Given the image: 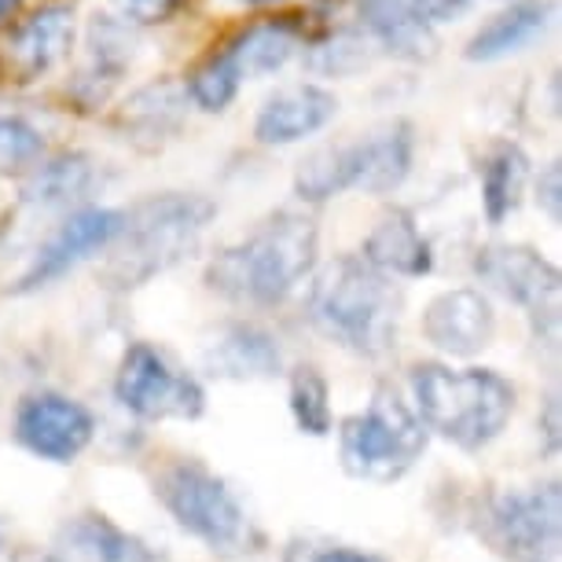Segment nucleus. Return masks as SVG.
Instances as JSON below:
<instances>
[{
	"mask_svg": "<svg viewBox=\"0 0 562 562\" xmlns=\"http://www.w3.org/2000/svg\"><path fill=\"white\" fill-rule=\"evenodd\" d=\"M321 232L299 210H280L206 265V288L236 305H276L313 272Z\"/></svg>",
	"mask_w": 562,
	"mask_h": 562,
	"instance_id": "nucleus-1",
	"label": "nucleus"
},
{
	"mask_svg": "<svg viewBox=\"0 0 562 562\" xmlns=\"http://www.w3.org/2000/svg\"><path fill=\"white\" fill-rule=\"evenodd\" d=\"M214 217L217 206L206 195L166 192L136 203L122 221L119 239L108 247L111 258L100 269L103 288L136 291L184 258H192Z\"/></svg>",
	"mask_w": 562,
	"mask_h": 562,
	"instance_id": "nucleus-2",
	"label": "nucleus"
},
{
	"mask_svg": "<svg viewBox=\"0 0 562 562\" xmlns=\"http://www.w3.org/2000/svg\"><path fill=\"white\" fill-rule=\"evenodd\" d=\"M416 416L427 434H441L463 452H479L507 430L515 416V386L493 368H412Z\"/></svg>",
	"mask_w": 562,
	"mask_h": 562,
	"instance_id": "nucleus-3",
	"label": "nucleus"
},
{
	"mask_svg": "<svg viewBox=\"0 0 562 562\" xmlns=\"http://www.w3.org/2000/svg\"><path fill=\"white\" fill-rule=\"evenodd\" d=\"M310 316L349 353L383 357L397 335V294L360 254H342L316 276Z\"/></svg>",
	"mask_w": 562,
	"mask_h": 562,
	"instance_id": "nucleus-4",
	"label": "nucleus"
},
{
	"mask_svg": "<svg viewBox=\"0 0 562 562\" xmlns=\"http://www.w3.org/2000/svg\"><path fill=\"white\" fill-rule=\"evenodd\" d=\"M412 158H416V130L412 122L397 119L353 144L313 151L294 173V192L305 203H327L342 192L390 195L408 180Z\"/></svg>",
	"mask_w": 562,
	"mask_h": 562,
	"instance_id": "nucleus-5",
	"label": "nucleus"
},
{
	"mask_svg": "<svg viewBox=\"0 0 562 562\" xmlns=\"http://www.w3.org/2000/svg\"><path fill=\"white\" fill-rule=\"evenodd\" d=\"M155 496L169 512V518L214 555L239 559L254 555L265 544L261 529L254 526L239 496L206 463L173 460L162 467V474L155 479Z\"/></svg>",
	"mask_w": 562,
	"mask_h": 562,
	"instance_id": "nucleus-6",
	"label": "nucleus"
},
{
	"mask_svg": "<svg viewBox=\"0 0 562 562\" xmlns=\"http://www.w3.org/2000/svg\"><path fill=\"white\" fill-rule=\"evenodd\" d=\"M427 449V427L394 386H379L364 412L346 416L338 427L342 471L357 482H397Z\"/></svg>",
	"mask_w": 562,
	"mask_h": 562,
	"instance_id": "nucleus-7",
	"label": "nucleus"
},
{
	"mask_svg": "<svg viewBox=\"0 0 562 562\" xmlns=\"http://www.w3.org/2000/svg\"><path fill=\"white\" fill-rule=\"evenodd\" d=\"M114 397L136 419H199L206 394L188 371L169 364L162 349L151 342H130L114 371Z\"/></svg>",
	"mask_w": 562,
	"mask_h": 562,
	"instance_id": "nucleus-8",
	"label": "nucleus"
},
{
	"mask_svg": "<svg viewBox=\"0 0 562 562\" xmlns=\"http://www.w3.org/2000/svg\"><path fill=\"white\" fill-rule=\"evenodd\" d=\"M485 529L512 562H551L562 537L559 482L493 496L485 512Z\"/></svg>",
	"mask_w": 562,
	"mask_h": 562,
	"instance_id": "nucleus-9",
	"label": "nucleus"
},
{
	"mask_svg": "<svg viewBox=\"0 0 562 562\" xmlns=\"http://www.w3.org/2000/svg\"><path fill=\"white\" fill-rule=\"evenodd\" d=\"M474 269L493 291H501L507 302L522 305L533 321L537 335H544V327L555 335L559 327V283L562 276L544 254L533 247H512V243H493L482 247L474 258Z\"/></svg>",
	"mask_w": 562,
	"mask_h": 562,
	"instance_id": "nucleus-10",
	"label": "nucleus"
},
{
	"mask_svg": "<svg viewBox=\"0 0 562 562\" xmlns=\"http://www.w3.org/2000/svg\"><path fill=\"white\" fill-rule=\"evenodd\" d=\"M92 434H97V419L74 397L41 390V394L19 401L15 441L37 460L74 463L92 445Z\"/></svg>",
	"mask_w": 562,
	"mask_h": 562,
	"instance_id": "nucleus-11",
	"label": "nucleus"
},
{
	"mask_svg": "<svg viewBox=\"0 0 562 562\" xmlns=\"http://www.w3.org/2000/svg\"><path fill=\"white\" fill-rule=\"evenodd\" d=\"M122 221H125L122 210H100V206L70 214L59 225V232H52V239L37 250V258L30 261L23 280L15 283V294L48 288V283H56L59 276H67L74 265H81L89 254L108 250L111 243L119 239Z\"/></svg>",
	"mask_w": 562,
	"mask_h": 562,
	"instance_id": "nucleus-12",
	"label": "nucleus"
},
{
	"mask_svg": "<svg viewBox=\"0 0 562 562\" xmlns=\"http://www.w3.org/2000/svg\"><path fill=\"white\" fill-rule=\"evenodd\" d=\"M423 338L445 357H479L496 335V313L482 291H441L423 310Z\"/></svg>",
	"mask_w": 562,
	"mask_h": 562,
	"instance_id": "nucleus-13",
	"label": "nucleus"
},
{
	"mask_svg": "<svg viewBox=\"0 0 562 562\" xmlns=\"http://www.w3.org/2000/svg\"><path fill=\"white\" fill-rule=\"evenodd\" d=\"M338 114V97L324 85H288L261 103L254 119V140L265 147H288L321 133Z\"/></svg>",
	"mask_w": 562,
	"mask_h": 562,
	"instance_id": "nucleus-14",
	"label": "nucleus"
},
{
	"mask_svg": "<svg viewBox=\"0 0 562 562\" xmlns=\"http://www.w3.org/2000/svg\"><path fill=\"white\" fill-rule=\"evenodd\" d=\"M188 114V92L173 78H158L136 89L130 100L114 111V130L140 151H158L180 133Z\"/></svg>",
	"mask_w": 562,
	"mask_h": 562,
	"instance_id": "nucleus-15",
	"label": "nucleus"
},
{
	"mask_svg": "<svg viewBox=\"0 0 562 562\" xmlns=\"http://www.w3.org/2000/svg\"><path fill=\"white\" fill-rule=\"evenodd\" d=\"M59 562H162L155 548L130 529H122L114 518L100 512H81L67 518L56 533Z\"/></svg>",
	"mask_w": 562,
	"mask_h": 562,
	"instance_id": "nucleus-16",
	"label": "nucleus"
},
{
	"mask_svg": "<svg viewBox=\"0 0 562 562\" xmlns=\"http://www.w3.org/2000/svg\"><path fill=\"white\" fill-rule=\"evenodd\" d=\"M74 48V12L63 4H48L23 19L12 37H8V74H15V81H34L45 70L56 67L59 59H67Z\"/></svg>",
	"mask_w": 562,
	"mask_h": 562,
	"instance_id": "nucleus-17",
	"label": "nucleus"
},
{
	"mask_svg": "<svg viewBox=\"0 0 562 562\" xmlns=\"http://www.w3.org/2000/svg\"><path fill=\"white\" fill-rule=\"evenodd\" d=\"M206 368L210 375L228 379V383H261L276 379L283 368V353L269 331L254 324H228L221 335L206 346Z\"/></svg>",
	"mask_w": 562,
	"mask_h": 562,
	"instance_id": "nucleus-18",
	"label": "nucleus"
},
{
	"mask_svg": "<svg viewBox=\"0 0 562 562\" xmlns=\"http://www.w3.org/2000/svg\"><path fill=\"white\" fill-rule=\"evenodd\" d=\"M85 48H89V67L78 74V97L85 103H100L111 85H119L122 74L130 70L136 37L125 19L97 12L85 30Z\"/></svg>",
	"mask_w": 562,
	"mask_h": 562,
	"instance_id": "nucleus-19",
	"label": "nucleus"
},
{
	"mask_svg": "<svg viewBox=\"0 0 562 562\" xmlns=\"http://www.w3.org/2000/svg\"><path fill=\"white\" fill-rule=\"evenodd\" d=\"M360 258H364L371 269L383 276H405V280H419L434 269V250L430 243L423 239V232L416 228V221L405 210H394L371 228V236L360 247Z\"/></svg>",
	"mask_w": 562,
	"mask_h": 562,
	"instance_id": "nucleus-20",
	"label": "nucleus"
},
{
	"mask_svg": "<svg viewBox=\"0 0 562 562\" xmlns=\"http://www.w3.org/2000/svg\"><path fill=\"white\" fill-rule=\"evenodd\" d=\"M551 23V4L548 0H515L512 8H504L501 15H493L479 34L467 41L463 56L471 63H496L504 56H515L526 45L544 34Z\"/></svg>",
	"mask_w": 562,
	"mask_h": 562,
	"instance_id": "nucleus-21",
	"label": "nucleus"
},
{
	"mask_svg": "<svg viewBox=\"0 0 562 562\" xmlns=\"http://www.w3.org/2000/svg\"><path fill=\"white\" fill-rule=\"evenodd\" d=\"M360 15H364V26L371 30V37L397 59L423 63L438 48L434 30L408 12L405 0H360Z\"/></svg>",
	"mask_w": 562,
	"mask_h": 562,
	"instance_id": "nucleus-22",
	"label": "nucleus"
},
{
	"mask_svg": "<svg viewBox=\"0 0 562 562\" xmlns=\"http://www.w3.org/2000/svg\"><path fill=\"white\" fill-rule=\"evenodd\" d=\"M92 184H97L92 158L81 151H63L56 158H48L45 166H37V173L23 184V199L30 206L63 210L89 195Z\"/></svg>",
	"mask_w": 562,
	"mask_h": 562,
	"instance_id": "nucleus-23",
	"label": "nucleus"
},
{
	"mask_svg": "<svg viewBox=\"0 0 562 562\" xmlns=\"http://www.w3.org/2000/svg\"><path fill=\"white\" fill-rule=\"evenodd\" d=\"M529 158L518 144H496L482 166V206L490 225H504L522 203Z\"/></svg>",
	"mask_w": 562,
	"mask_h": 562,
	"instance_id": "nucleus-24",
	"label": "nucleus"
},
{
	"mask_svg": "<svg viewBox=\"0 0 562 562\" xmlns=\"http://www.w3.org/2000/svg\"><path fill=\"white\" fill-rule=\"evenodd\" d=\"M228 48L236 56L243 78H265V74L288 67L291 56L299 52V34L288 23H258L247 34H239Z\"/></svg>",
	"mask_w": 562,
	"mask_h": 562,
	"instance_id": "nucleus-25",
	"label": "nucleus"
},
{
	"mask_svg": "<svg viewBox=\"0 0 562 562\" xmlns=\"http://www.w3.org/2000/svg\"><path fill=\"white\" fill-rule=\"evenodd\" d=\"M239 85H243V74L236 67V56H232V48H221L188 74L184 92L199 111L221 114V111H228L232 100H236Z\"/></svg>",
	"mask_w": 562,
	"mask_h": 562,
	"instance_id": "nucleus-26",
	"label": "nucleus"
},
{
	"mask_svg": "<svg viewBox=\"0 0 562 562\" xmlns=\"http://www.w3.org/2000/svg\"><path fill=\"white\" fill-rule=\"evenodd\" d=\"M371 59H375V48L357 30H338V34L305 48V67L321 78H353V74L371 67Z\"/></svg>",
	"mask_w": 562,
	"mask_h": 562,
	"instance_id": "nucleus-27",
	"label": "nucleus"
},
{
	"mask_svg": "<svg viewBox=\"0 0 562 562\" xmlns=\"http://www.w3.org/2000/svg\"><path fill=\"white\" fill-rule=\"evenodd\" d=\"M291 416L299 423V430L310 434V438H327L335 427L327 379L310 364L291 371Z\"/></svg>",
	"mask_w": 562,
	"mask_h": 562,
	"instance_id": "nucleus-28",
	"label": "nucleus"
},
{
	"mask_svg": "<svg viewBox=\"0 0 562 562\" xmlns=\"http://www.w3.org/2000/svg\"><path fill=\"white\" fill-rule=\"evenodd\" d=\"M41 133L23 119H0V173H15L41 155Z\"/></svg>",
	"mask_w": 562,
	"mask_h": 562,
	"instance_id": "nucleus-29",
	"label": "nucleus"
},
{
	"mask_svg": "<svg viewBox=\"0 0 562 562\" xmlns=\"http://www.w3.org/2000/svg\"><path fill=\"white\" fill-rule=\"evenodd\" d=\"M283 562H383V559L346 544H302V540H294Z\"/></svg>",
	"mask_w": 562,
	"mask_h": 562,
	"instance_id": "nucleus-30",
	"label": "nucleus"
},
{
	"mask_svg": "<svg viewBox=\"0 0 562 562\" xmlns=\"http://www.w3.org/2000/svg\"><path fill=\"white\" fill-rule=\"evenodd\" d=\"M537 206L544 210L551 225L562 221V162H548L537 177Z\"/></svg>",
	"mask_w": 562,
	"mask_h": 562,
	"instance_id": "nucleus-31",
	"label": "nucleus"
},
{
	"mask_svg": "<svg viewBox=\"0 0 562 562\" xmlns=\"http://www.w3.org/2000/svg\"><path fill=\"white\" fill-rule=\"evenodd\" d=\"M119 8L122 19L130 23H166L169 15L177 12L180 0H111Z\"/></svg>",
	"mask_w": 562,
	"mask_h": 562,
	"instance_id": "nucleus-32",
	"label": "nucleus"
},
{
	"mask_svg": "<svg viewBox=\"0 0 562 562\" xmlns=\"http://www.w3.org/2000/svg\"><path fill=\"white\" fill-rule=\"evenodd\" d=\"M405 4H408V12L419 19V23L430 26V23H441V19L456 15L467 0H405Z\"/></svg>",
	"mask_w": 562,
	"mask_h": 562,
	"instance_id": "nucleus-33",
	"label": "nucleus"
},
{
	"mask_svg": "<svg viewBox=\"0 0 562 562\" xmlns=\"http://www.w3.org/2000/svg\"><path fill=\"white\" fill-rule=\"evenodd\" d=\"M544 408H548V419H544V427H548V430H544V434H548V441H551L548 449L555 452V445H559V397L551 394Z\"/></svg>",
	"mask_w": 562,
	"mask_h": 562,
	"instance_id": "nucleus-34",
	"label": "nucleus"
},
{
	"mask_svg": "<svg viewBox=\"0 0 562 562\" xmlns=\"http://www.w3.org/2000/svg\"><path fill=\"white\" fill-rule=\"evenodd\" d=\"M12 562H59L52 551H19Z\"/></svg>",
	"mask_w": 562,
	"mask_h": 562,
	"instance_id": "nucleus-35",
	"label": "nucleus"
},
{
	"mask_svg": "<svg viewBox=\"0 0 562 562\" xmlns=\"http://www.w3.org/2000/svg\"><path fill=\"white\" fill-rule=\"evenodd\" d=\"M19 8H23V0H0V23H8L12 15H19Z\"/></svg>",
	"mask_w": 562,
	"mask_h": 562,
	"instance_id": "nucleus-36",
	"label": "nucleus"
},
{
	"mask_svg": "<svg viewBox=\"0 0 562 562\" xmlns=\"http://www.w3.org/2000/svg\"><path fill=\"white\" fill-rule=\"evenodd\" d=\"M239 4H272V0H239Z\"/></svg>",
	"mask_w": 562,
	"mask_h": 562,
	"instance_id": "nucleus-37",
	"label": "nucleus"
}]
</instances>
